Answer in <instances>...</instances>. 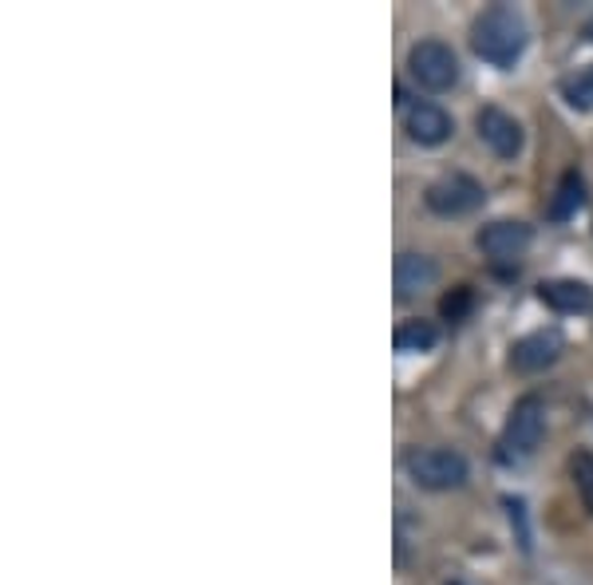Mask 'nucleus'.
Instances as JSON below:
<instances>
[{
  "label": "nucleus",
  "mask_w": 593,
  "mask_h": 585,
  "mask_svg": "<svg viewBox=\"0 0 593 585\" xmlns=\"http://www.w3.org/2000/svg\"><path fill=\"white\" fill-rule=\"evenodd\" d=\"M407 475L424 491H455L467 482V459L447 447H424V451L407 455Z\"/></svg>",
  "instance_id": "3"
},
{
  "label": "nucleus",
  "mask_w": 593,
  "mask_h": 585,
  "mask_svg": "<svg viewBox=\"0 0 593 585\" xmlns=\"http://www.w3.org/2000/svg\"><path fill=\"white\" fill-rule=\"evenodd\" d=\"M527 24H522V17H518L515 9H507V4H495V9H487L479 20H475L472 29V47L475 56L487 60V64L495 67H510L522 52H527Z\"/></svg>",
  "instance_id": "1"
},
{
  "label": "nucleus",
  "mask_w": 593,
  "mask_h": 585,
  "mask_svg": "<svg viewBox=\"0 0 593 585\" xmlns=\"http://www.w3.org/2000/svg\"><path fill=\"white\" fill-rule=\"evenodd\" d=\"M472 309H475L472 285H455V289L440 301V317H443V321H452V325L467 321V312H472Z\"/></svg>",
  "instance_id": "14"
},
{
  "label": "nucleus",
  "mask_w": 593,
  "mask_h": 585,
  "mask_svg": "<svg viewBox=\"0 0 593 585\" xmlns=\"http://www.w3.org/2000/svg\"><path fill=\"white\" fill-rule=\"evenodd\" d=\"M562 357V337L558 332H530V337L515 340L510 349V369L515 372H542Z\"/></svg>",
  "instance_id": "8"
},
{
  "label": "nucleus",
  "mask_w": 593,
  "mask_h": 585,
  "mask_svg": "<svg viewBox=\"0 0 593 585\" xmlns=\"http://www.w3.org/2000/svg\"><path fill=\"white\" fill-rule=\"evenodd\" d=\"M530 246V226L527 222H490L479 230V249L490 262H515Z\"/></svg>",
  "instance_id": "7"
},
{
  "label": "nucleus",
  "mask_w": 593,
  "mask_h": 585,
  "mask_svg": "<svg viewBox=\"0 0 593 585\" xmlns=\"http://www.w3.org/2000/svg\"><path fill=\"white\" fill-rule=\"evenodd\" d=\"M440 277V265L432 262L427 254H400L395 257V297L407 301L415 292H424L435 285Z\"/></svg>",
  "instance_id": "9"
},
{
  "label": "nucleus",
  "mask_w": 593,
  "mask_h": 585,
  "mask_svg": "<svg viewBox=\"0 0 593 585\" xmlns=\"http://www.w3.org/2000/svg\"><path fill=\"white\" fill-rule=\"evenodd\" d=\"M574 482H578V494H582L585 510L593 514V455L590 451L574 455Z\"/></svg>",
  "instance_id": "16"
},
{
  "label": "nucleus",
  "mask_w": 593,
  "mask_h": 585,
  "mask_svg": "<svg viewBox=\"0 0 593 585\" xmlns=\"http://www.w3.org/2000/svg\"><path fill=\"white\" fill-rule=\"evenodd\" d=\"M475 127H479V139L487 142L499 159H515V155L522 151V127H518L515 115H507L502 107H483V111L475 115Z\"/></svg>",
  "instance_id": "6"
},
{
  "label": "nucleus",
  "mask_w": 593,
  "mask_h": 585,
  "mask_svg": "<svg viewBox=\"0 0 593 585\" xmlns=\"http://www.w3.org/2000/svg\"><path fill=\"white\" fill-rule=\"evenodd\" d=\"M483 199H487V194H483V187L472 179V174H443V179H435L424 194L427 210L440 217L472 214V210L483 206Z\"/></svg>",
  "instance_id": "5"
},
{
  "label": "nucleus",
  "mask_w": 593,
  "mask_h": 585,
  "mask_svg": "<svg viewBox=\"0 0 593 585\" xmlns=\"http://www.w3.org/2000/svg\"><path fill=\"white\" fill-rule=\"evenodd\" d=\"M407 67H412L415 84L427 87V92H447L459 79V60L443 40H420L407 52Z\"/></svg>",
  "instance_id": "4"
},
{
  "label": "nucleus",
  "mask_w": 593,
  "mask_h": 585,
  "mask_svg": "<svg viewBox=\"0 0 593 585\" xmlns=\"http://www.w3.org/2000/svg\"><path fill=\"white\" fill-rule=\"evenodd\" d=\"M395 352H427L435 349V340H440V332H435L432 321H407L395 329Z\"/></svg>",
  "instance_id": "13"
},
{
  "label": "nucleus",
  "mask_w": 593,
  "mask_h": 585,
  "mask_svg": "<svg viewBox=\"0 0 593 585\" xmlns=\"http://www.w3.org/2000/svg\"><path fill=\"white\" fill-rule=\"evenodd\" d=\"M538 297H542V305H550L554 312L593 309V289L582 281H570V277H562V281H542L538 285Z\"/></svg>",
  "instance_id": "11"
},
{
  "label": "nucleus",
  "mask_w": 593,
  "mask_h": 585,
  "mask_svg": "<svg viewBox=\"0 0 593 585\" xmlns=\"http://www.w3.org/2000/svg\"><path fill=\"white\" fill-rule=\"evenodd\" d=\"M542 432H547V412H542V400L522 396L515 407H510V419H507V427H502L499 459L502 462H518V459H527V455H534L538 444H542Z\"/></svg>",
  "instance_id": "2"
},
{
  "label": "nucleus",
  "mask_w": 593,
  "mask_h": 585,
  "mask_svg": "<svg viewBox=\"0 0 593 585\" xmlns=\"http://www.w3.org/2000/svg\"><path fill=\"white\" fill-rule=\"evenodd\" d=\"M452 115L443 111V107L435 104H415L412 111H407V135H412L420 147H440V142L452 139Z\"/></svg>",
  "instance_id": "10"
},
{
  "label": "nucleus",
  "mask_w": 593,
  "mask_h": 585,
  "mask_svg": "<svg viewBox=\"0 0 593 585\" xmlns=\"http://www.w3.org/2000/svg\"><path fill=\"white\" fill-rule=\"evenodd\" d=\"M585 40H593V20H585Z\"/></svg>",
  "instance_id": "17"
},
{
  "label": "nucleus",
  "mask_w": 593,
  "mask_h": 585,
  "mask_svg": "<svg viewBox=\"0 0 593 585\" xmlns=\"http://www.w3.org/2000/svg\"><path fill=\"white\" fill-rule=\"evenodd\" d=\"M582 202H585V182H582V174H578V170H570V174H562V182H558V190H554L550 217H554V222H565L570 214H578V210H582Z\"/></svg>",
  "instance_id": "12"
},
{
  "label": "nucleus",
  "mask_w": 593,
  "mask_h": 585,
  "mask_svg": "<svg viewBox=\"0 0 593 585\" xmlns=\"http://www.w3.org/2000/svg\"><path fill=\"white\" fill-rule=\"evenodd\" d=\"M562 95H565V104L574 107V111H590V107H593V64L585 67V72H578L574 79H565Z\"/></svg>",
  "instance_id": "15"
}]
</instances>
